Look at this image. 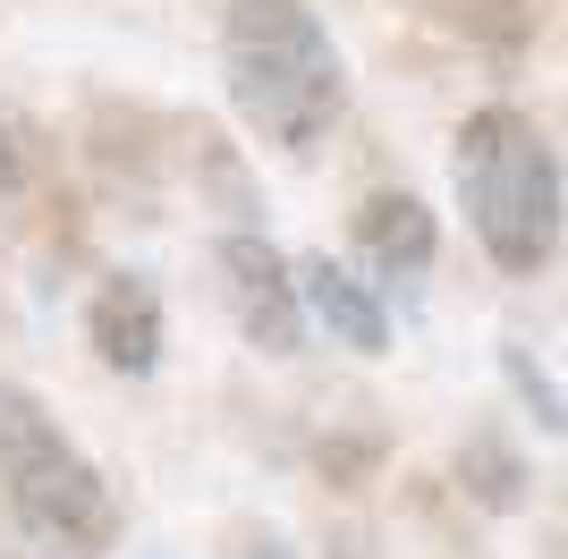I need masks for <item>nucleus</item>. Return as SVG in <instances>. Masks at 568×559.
Masks as SVG:
<instances>
[{
	"label": "nucleus",
	"mask_w": 568,
	"mask_h": 559,
	"mask_svg": "<svg viewBox=\"0 0 568 559\" xmlns=\"http://www.w3.org/2000/svg\"><path fill=\"white\" fill-rule=\"evenodd\" d=\"M500 373H509V390H518L526 407H535V424H544L551 441H560V433H568V398H560V382H551V373L535 365V356H526L518 339H500Z\"/></svg>",
	"instance_id": "9"
},
{
	"label": "nucleus",
	"mask_w": 568,
	"mask_h": 559,
	"mask_svg": "<svg viewBox=\"0 0 568 559\" xmlns=\"http://www.w3.org/2000/svg\"><path fill=\"white\" fill-rule=\"evenodd\" d=\"M297 297H306V314L332 331L339 348H356V356H382V348H390V314H382V297L348 272V263H332V255L306 263V272H297Z\"/></svg>",
	"instance_id": "7"
},
{
	"label": "nucleus",
	"mask_w": 568,
	"mask_h": 559,
	"mask_svg": "<svg viewBox=\"0 0 568 559\" xmlns=\"http://www.w3.org/2000/svg\"><path fill=\"white\" fill-rule=\"evenodd\" d=\"M85 339L111 373H153L162 365V297L136 272H111L85 305Z\"/></svg>",
	"instance_id": "5"
},
{
	"label": "nucleus",
	"mask_w": 568,
	"mask_h": 559,
	"mask_svg": "<svg viewBox=\"0 0 568 559\" xmlns=\"http://www.w3.org/2000/svg\"><path fill=\"white\" fill-rule=\"evenodd\" d=\"M213 272H221V297H230V323L246 331V348L263 356H297L306 339V297H297V272L281 263V246L255 230H237L213 246Z\"/></svg>",
	"instance_id": "4"
},
{
	"label": "nucleus",
	"mask_w": 568,
	"mask_h": 559,
	"mask_svg": "<svg viewBox=\"0 0 568 559\" xmlns=\"http://www.w3.org/2000/svg\"><path fill=\"white\" fill-rule=\"evenodd\" d=\"M0 484H9V509L43 551L60 559H102L119 535V500L94 475V458L60 433L34 390H0Z\"/></svg>",
	"instance_id": "3"
},
{
	"label": "nucleus",
	"mask_w": 568,
	"mask_h": 559,
	"mask_svg": "<svg viewBox=\"0 0 568 559\" xmlns=\"http://www.w3.org/2000/svg\"><path fill=\"white\" fill-rule=\"evenodd\" d=\"M9 186H26V144H18V128H9V111H0V195Z\"/></svg>",
	"instance_id": "10"
},
{
	"label": "nucleus",
	"mask_w": 568,
	"mask_h": 559,
	"mask_svg": "<svg viewBox=\"0 0 568 559\" xmlns=\"http://www.w3.org/2000/svg\"><path fill=\"white\" fill-rule=\"evenodd\" d=\"M237 559H297V551H288L281 535H255V542H246V551H237Z\"/></svg>",
	"instance_id": "11"
},
{
	"label": "nucleus",
	"mask_w": 568,
	"mask_h": 559,
	"mask_svg": "<svg viewBox=\"0 0 568 559\" xmlns=\"http://www.w3.org/2000/svg\"><path fill=\"white\" fill-rule=\"evenodd\" d=\"M458 484H467L493 517H509L526 500V466H518V449L500 441V433H467V449H458Z\"/></svg>",
	"instance_id": "8"
},
{
	"label": "nucleus",
	"mask_w": 568,
	"mask_h": 559,
	"mask_svg": "<svg viewBox=\"0 0 568 559\" xmlns=\"http://www.w3.org/2000/svg\"><path fill=\"white\" fill-rule=\"evenodd\" d=\"M221 77H230V111L281 153H314L332 136L339 102H348L339 43L323 34V18L306 0H230Z\"/></svg>",
	"instance_id": "1"
},
{
	"label": "nucleus",
	"mask_w": 568,
	"mask_h": 559,
	"mask_svg": "<svg viewBox=\"0 0 568 559\" xmlns=\"http://www.w3.org/2000/svg\"><path fill=\"white\" fill-rule=\"evenodd\" d=\"M458 204H467L484 255L500 263L509 280H535L551 255H560L568 230V186H560V153L526 111L509 102H484V111L458 128Z\"/></svg>",
	"instance_id": "2"
},
{
	"label": "nucleus",
	"mask_w": 568,
	"mask_h": 559,
	"mask_svg": "<svg viewBox=\"0 0 568 559\" xmlns=\"http://www.w3.org/2000/svg\"><path fill=\"white\" fill-rule=\"evenodd\" d=\"M356 246H365L374 272L416 280V272H433V255H442V230H433V212L416 204L407 186H382V195L356 204Z\"/></svg>",
	"instance_id": "6"
}]
</instances>
